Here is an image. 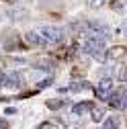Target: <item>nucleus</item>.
<instances>
[{"mask_svg":"<svg viewBox=\"0 0 127 129\" xmlns=\"http://www.w3.org/2000/svg\"><path fill=\"white\" fill-rule=\"evenodd\" d=\"M82 49H84L88 55H92L94 59H99V61L109 59L107 49H105V39L99 37V35H90V37H86V39H84V45H82Z\"/></svg>","mask_w":127,"mask_h":129,"instance_id":"obj_1","label":"nucleus"},{"mask_svg":"<svg viewBox=\"0 0 127 129\" xmlns=\"http://www.w3.org/2000/svg\"><path fill=\"white\" fill-rule=\"evenodd\" d=\"M0 84L6 88H19L23 86V76L19 72H4L0 70Z\"/></svg>","mask_w":127,"mask_h":129,"instance_id":"obj_2","label":"nucleus"},{"mask_svg":"<svg viewBox=\"0 0 127 129\" xmlns=\"http://www.w3.org/2000/svg\"><path fill=\"white\" fill-rule=\"evenodd\" d=\"M39 33L49 41V43H61V41H64V31H61L59 27L43 25V27H39Z\"/></svg>","mask_w":127,"mask_h":129,"instance_id":"obj_3","label":"nucleus"},{"mask_svg":"<svg viewBox=\"0 0 127 129\" xmlns=\"http://www.w3.org/2000/svg\"><path fill=\"white\" fill-rule=\"evenodd\" d=\"M109 105L113 109H125L127 107V88L113 90V94H111V99H109Z\"/></svg>","mask_w":127,"mask_h":129,"instance_id":"obj_4","label":"nucleus"},{"mask_svg":"<svg viewBox=\"0 0 127 129\" xmlns=\"http://www.w3.org/2000/svg\"><path fill=\"white\" fill-rule=\"evenodd\" d=\"M111 94H113V80H111V78H103L99 82V86H97V96L109 103Z\"/></svg>","mask_w":127,"mask_h":129,"instance_id":"obj_5","label":"nucleus"},{"mask_svg":"<svg viewBox=\"0 0 127 129\" xmlns=\"http://www.w3.org/2000/svg\"><path fill=\"white\" fill-rule=\"evenodd\" d=\"M25 41H27L29 45H33V47H43V45L49 43V41L39 33V31H27V33H25Z\"/></svg>","mask_w":127,"mask_h":129,"instance_id":"obj_6","label":"nucleus"},{"mask_svg":"<svg viewBox=\"0 0 127 129\" xmlns=\"http://www.w3.org/2000/svg\"><path fill=\"white\" fill-rule=\"evenodd\" d=\"M88 29H92L99 37H103V35H105V37H109V35H111L109 25H107V23H101V21H90V23H88Z\"/></svg>","mask_w":127,"mask_h":129,"instance_id":"obj_7","label":"nucleus"},{"mask_svg":"<svg viewBox=\"0 0 127 129\" xmlns=\"http://www.w3.org/2000/svg\"><path fill=\"white\" fill-rule=\"evenodd\" d=\"M125 47H121V45H117V47H111V49L107 51V55H109V59H121L123 55H125Z\"/></svg>","mask_w":127,"mask_h":129,"instance_id":"obj_8","label":"nucleus"},{"mask_svg":"<svg viewBox=\"0 0 127 129\" xmlns=\"http://www.w3.org/2000/svg\"><path fill=\"white\" fill-rule=\"evenodd\" d=\"M86 109H94V105H92V103H88V101L78 103V105H74V107H72V113H74V115H82Z\"/></svg>","mask_w":127,"mask_h":129,"instance_id":"obj_9","label":"nucleus"},{"mask_svg":"<svg viewBox=\"0 0 127 129\" xmlns=\"http://www.w3.org/2000/svg\"><path fill=\"white\" fill-rule=\"evenodd\" d=\"M90 119H92L94 123L105 121V111H103L101 107H94V109H92V113H90Z\"/></svg>","mask_w":127,"mask_h":129,"instance_id":"obj_10","label":"nucleus"},{"mask_svg":"<svg viewBox=\"0 0 127 129\" xmlns=\"http://www.w3.org/2000/svg\"><path fill=\"white\" fill-rule=\"evenodd\" d=\"M111 8H113L115 12H123L127 8V2L125 0H113V2H111Z\"/></svg>","mask_w":127,"mask_h":129,"instance_id":"obj_11","label":"nucleus"},{"mask_svg":"<svg viewBox=\"0 0 127 129\" xmlns=\"http://www.w3.org/2000/svg\"><path fill=\"white\" fill-rule=\"evenodd\" d=\"M84 88H90V84L88 82H76V84H70V92H80V90H84Z\"/></svg>","mask_w":127,"mask_h":129,"instance_id":"obj_12","label":"nucleus"},{"mask_svg":"<svg viewBox=\"0 0 127 129\" xmlns=\"http://www.w3.org/2000/svg\"><path fill=\"white\" fill-rule=\"evenodd\" d=\"M103 129H117V119L115 117H107L103 121Z\"/></svg>","mask_w":127,"mask_h":129,"instance_id":"obj_13","label":"nucleus"},{"mask_svg":"<svg viewBox=\"0 0 127 129\" xmlns=\"http://www.w3.org/2000/svg\"><path fill=\"white\" fill-rule=\"evenodd\" d=\"M115 76H117L119 80H123V82H127V68L117 66V68H115Z\"/></svg>","mask_w":127,"mask_h":129,"instance_id":"obj_14","label":"nucleus"},{"mask_svg":"<svg viewBox=\"0 0 127 129\" xmlns=\"http://www.w3.org/2000/svg\"><path fill=\"white\" fill-rule=\"evenodd\" d=\"M35 68H43V70H51L55 63L53 61H49V59H41V61H37V63H33Z\"/></svg>","mask_w":127,"mask_h":129,"instance_id":"obj_15","label":"nucleus"},{"mask_svg":"<svg viewBox=\"0 0 127 129\" xmlns=\"http://www.w3.org/2000/svg\"><path fill=\"white\" fill-rule=\"evenodd\" d=\"M45 105L49 107V109H53V111H55V109H61L64 105H66V101H53V99H51V101H47Z\"/></svg>","mask_w":127,"mask_h":129,"instance_id":"obj_16","label":"nucleus"},{"mask_svg":"<svg viewBox=\"0 0 127 129\" xmlns=\"http://www.w3.org/2000/svg\"><path fill=\"white\" fill-rule=\"evenodd\" d=\"M51 82H53L51 78H45V80H41V82H37V86H39V88H45V86H49Z\"/></svg>","mask_w":127,"mask_h":129,"instance_id":"obj_17","label":"nucleus"},{"mask_svg":"<svg viewBox=\"0 0 127 129\" xmlns=\"http://www.w3.org/2000/svg\"><path fill=\"white\" fill-rule=\"evenodd\" d=\"M103 4H105V0H92V2H90V6H92V8H101Z\"/></svg>","mask_w":127,"mask_h":129,"instance_id":"obj_18","label":"nucleus"},{"mask_svg":"<svg viewBox=\"0 0 127 129\" xmlns=\"http://www.w3.org/2000/svg\"><path fill=\"white\" fill-rule=\"evenodd\" d=\"M121 33H123V35L127 37V19H125V21L121 23Z\"/></svg>","mask_w":127,"mask_h":129,"instance_id":"obj_19","label":"nucleus"},{"mask_svg":"<svg viewBox=\"0 0 127 129\" xmlns=\"http://www.w3.org/2000/svg\"><path fill=\"white\" fill-rule=\"evenodd\" d=\"M0 129H8V123L4 119H0Z\"/></svg>","mask_w":127,"mask_h":129,"instance_id":"obj_20","label":"nucleus"},{"mask_svg":"<svg viewBox=\"0 0 127 129\" xmlns=\"http://www.w3.org/2000/svg\"><path fill=\"white\" fill-rule=\"evenodd\" d=\"M8 2H12V0H8Z\"/></svg>","mask_w":127,"mask_h":129,"instance_id":"obj_21","label":"nucleus"}]
</instances>
